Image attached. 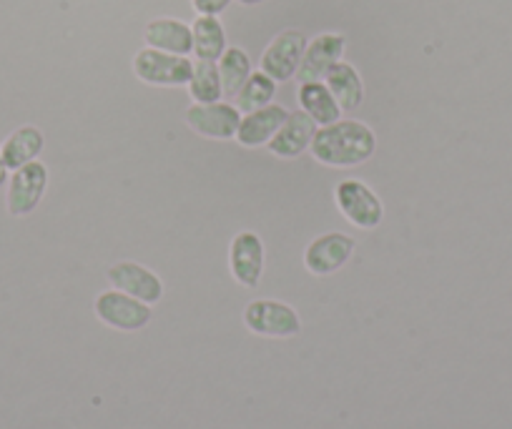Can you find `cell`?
I'll list each match as a JSON object with an SVG mask.
<instances>
[{
  "label": "cell",
  "mask_w": 512,
  "mask_h": 429,
  "mask_svg": "<svg viewBox=\"0 0 512 429\" xmlns=\"http://www.w3.org/2000/svg\"><path fill=\"white\" fill-rule=\"evenodd\" d=\"M309 154L327 169H354L377 154V136L367 123L339 118L332 126L317 128Z\"/></svg>",
  "instance_id": "cell-1"
},
{
  "label": "cell",
  "mask_w": 512,
  "mask_h": 429,
  "mask_svg": "<svg viewBox=\"0 0 512 429\" xmlns=\"http://www.w3.org/2000/svg\"><path fill=\"white\" fill-rule=\"evenodd\" d=\"M244 327L264 339H294L302 334V317L287 302L254 299L244 307Z\"/></svg>",
  "instance_id": "cell-2"
},
{
  "label": "cell",
  "mask_w": 512,
  "mask_h": 429,
  "mask_svg": "<svg viewBox=\"0 0 512 429\" xmlns=\"http://www.w3.org/2000/svg\"><path fill=\"white\" fill-rule=\"evenodd\" d=\"M337 211L352 226L362 231H374L384 221V204L364 181L344 179L334 189Z\"/></svg>",
  "instance_id": "cell-3"
},
{
  "label": "cell",
  "mask_w": 512,
  "mask_h": 429,
  "mask_svg": "<svg viewBox=\"0 0 512 429\" xmlns=\"http://www.w3.org/2000/svg\"><path fill=\"white\" fill-rule=\"evenodd\" d=\"M93 314L101 324L116 332H141L154 319V309L118 289H106L93 302Z\"/></svg>",
  "instance_id": "cell-4"
},
{
  "label": "cell",
  "mask_w": 512,
  "mask_h": 429,
  "mask_svg": "<svg viewBox=\"0 0 512 429\" xmlns=\"http://www.w3.org/2000/svg\"><path fill=\"white\" fill-rule=\"evenodd\" d=\"M134 73L146 86L179 88L189 86L194 63L189 61V56H176V53L156 51V48L146 46L144 51L136 53Z\"/></svg>",
  "instance_id": "cell-5"
},
{
  "label": "cell",
  "mask_w": 512,
  "mask_h": 429,
  "mask_svg": "<svg viewBox=\"0 0 512 429\" xmlns=\"http://www.w3.org/2000/svg\"><path fill=\"white\" fill-rule=\"evenodd\" d=\"M48 181H51V176H48V166L43 161H31L21 169L11 171V179L6 184L8 214L16 216V219L31 216L46 196Z\"/></svg>",
  "instance_id": "cell-6"
},
{
  "label": "cell",
  "mask_w": 512,
  "mask_h": 429,
  "mask_svg": "<svg viewBox=\"0 0 512 429\" xmlns=\"http://www.w3.org/2000/svg\"><path fill=\"white\" fill-rule=\"evenodd\" d=\"M357 241L342 231H327L304 249V269L312 276H332L352 261Z\"/></svg>",
  "instance_id": "cell-7"
},
{
  "label": "cell",
  "mask_w": 512,
  "mask_h": 429,
  "mask_svg": "<svg viewBox=\"0 0 512 429\" xmlns=\"http://www.w3.org/2000/svg\"><path fill=\"white\" fill-rule=\"evenodd\" d=\"M184 121L196 136L209 138V141H231L236 138L241 123V111L231 103H194L186 108Z\"/></svg>",
  "instance_id": "cell-8"
},
{
  "label": "cell",
  "mask_w": 512,
  "mask_h": 429,
  "mask_svg": "<svg viewBox=\"0 0 512 429\" xmlns=\"http://www.w3.org/2000/svg\"><path fill=\"white\" fill-rule=\"evenodd\" d=\"M106 276L113 289L139 299V302L149 304V307H156L164 299L166 286L161 276L151 271L149 266L139 264V261H116L113 266H108Z\"/></svg>",
  "instance_id": "cell-9"
},
{
  "label": "cell",
  "mask_w": 512,
  "mask_h": 429,
  "mask_svg": "<svg viewBox=\"0 0 512 429\" xmlns=\"http://www.w3.org/2000/svg\"><path fill=\"white\" fill-rule=\"evenodd\" d=\"M307 43V36L302 31H297V28L282 31L277 38H272L267 51L262 53V63L259 66L277 83L292 81L299 71L304 51H307Z\"/></svg>",
  "instance_id": "cell-10"
},
{
  "label": "cell",
  "mask_w": 512,
  "mask_h": 429,
  "mask_svg": "<svg viewBox=\"0 0 512 429\" xmlns=\"http://www.w3.org/2000/svg\"><path fill=\"white\" fill-rule=\"evenodd\" d=\"M267 251L262 236L254 231H239L229 244V271L234 281L244 289H254L264 276Z\"/></svg>",
  "instance_id": "cell-11"
},
{
  "label": "cell",
  "mask_w": 512,
  "mask_h": 429,
  "mask_svg": "<svg viewBox=\"0 0 512 429\" xmlns=\"http://www.w3.org/2000/svg\"><path fill=\"white\" fill-rule=\"evenodd\" d=\"M344 48H347V38L342 33H322L314 41H309L302 63H299L297 81H324V76L332 71V66L342 61Z\"/></svg>",
  "instance_id": "cell-12"
},
{
  "label": "cell",
  "mask_w": 512,
  "mask_h": 429,
  "mask_svg": "<svg viewBox=\"0 0 512 429\" xmlns=\"http://www.w3.org/2000/svg\"><path fill=\"white\" fill-rule=\"evenodd\" d=\"M287 118L289 111L284 106H279V103H269V106L259 108V111L244 113L239 123V131H236V141L244 149H264L277 136L279 128L284 126Z\"/></svg>",
  "instance_id": "cell-13"
},
{
  "label": "cell",
  "mask_w": 512,
  "mask_h": 429,
  "mask_svg": "<svg viewBox=\"0 0 512 429\" xmlns=\"http://www.w3.org/2000/svg\"><path fill=\"white\" fill-rule=\"evenodd\" d=\"M317 133V123L307 116V113L299 108V111H289V118L284 121V126L279 128L277 136L269 141V154L277 156V159L294 161L309 151L312 146V138Z\"/></svg>",
  "instance_id": "cell-14"
},
{
  "label": "cell",
  "mask_w": 512,
  "mask_h": 429,
  "mask_svg": "<svg viewBox=\"0 0 512 429\" xmlns=\"http://www.w3.org/2000/svg\"><path fill=\"white\" fill-rule=\"evenodd\" d=\"M144 41L149 48L156 51L176 53V56H189L194 53V36H191V26L176 18H156L146 26Z\"/></svg>",
  "instance_id": "cell-15"
},
{
  "label": "cell",
  "mask_w": 512,
  "mask_h": 429,
  "mask_svg": "<svg viewBox=\"0 0 512 429\" xmlns=\"http://www.w3.org/2000/svg\"><path fill=\"white\" fill-rule=\"evenodd\" d=\"M46 149V136L38 126H21L0 143V154L8 171H16L21 166L38 161V156Z\"/></svg>",
  "instance_id": "cell-16"
},
{
  "label": "cell",
  "mask_w": 512,
  "mask_h": 429,
  "mask_svg": "<svg viewBox=\"0 0 512 429\" xmlns=\"http://www.w3.org/2000/svg\"><path fill=\"white\" fill-rule=\"evenodd\" d=\"M297 101L302 106V111L312 118L317 126H332L342 118V108H339L337 98L332 96V91L327 88L324 81H309L299 83Z\"/></svg>",
  "instance_id": "cell-17"
},
{
  "label": "cell",
  "mask_w": 512,
  "mask_h": 429,
  "mask_svg": "<svg viewBox=\"0 0 512 429\" xmlns=\"http://www.w3.org/2000/svg\"><path fill=\"white\" fill-rule=\"evenodd\" d=\"M324 83L332 91V96L337 98L342 111H354L364 103V81L357 68L349 66V63L339 61L337 66H332V71L324 76Z\"/></svg>",
  "instance_id": "cell-18"
},
{
  "label": "cell",
  "mask_w": 512,
  "mask_h": 429,
  "mask_svg": "<svg viewBox=\"0 0 512 429\" xmlns=\"http://www.w3.org/2000/svg\"><path fill=\"white\" fill-rule=\"evenodd\" d=\"M194 53L199 61H219L226 51V31L219 16H199L191 23Z\"/></svg>",
  "instance_id": "cell-19"
},
{
  "label": "cell",
  "mask_w": 512,
  "mask_h": 429,
  "mask_svg": "<svg viewBox=\"0 0 512 429\" xmlns=\"http://www.w3.org/2000/svg\"><path fill=\"white\" fill-rule=\"evenodd\" d=\"M277 96V81L269 78L264 71H256L246 78V83L241 86V91L236 93V108L241 113H251L259 111V108L269 106Z\"/></svg>",
  "instance_id": "cell-20"
},
{
  "label": "cell",
  "mask_w": 512,
  "mask_h": 429,
  "mask_svg": "<svg viewBox=\"0 0 512 429\" xmlns=\"http://www.w3.org/2000/svg\"><path fill=\"white\" fill-rule=\"evenodd\" d=\"M189 96L194 103H216L224 96V86H221L219 66L214 61H196L194 73L189 81Z\"/></svg>",
  "instance_id": "cell-21"
},
{
  "label": "cell",
  "mask_w": 512,
  "mask_h": 429,
  "mask_svg": "<svg viewBox=\"0 0 512 429\" xmlns=\"http://www.w3.org/2000/svg\"><path fill=\"white\" fill-rule=\"evenodd\" d=\"M221 76V86H224V96H236L246 78L251 76V58L246 56L244 48H226L224 56L216 61Z\"/></svg>",
  "instance_id": "cell-22"
},
{
  "label": "cell",
  "mask_w": 512,
  "mask_h": 429,
  "mask_svg": "<svg viewBox=\"0 0 512 429\" xmlns=\"http://www.w3.org/2000/svg\"><path fill=\"white\" fill-rule=\"evenodd\" d=\"M199 16H219L231 6V0H191Z\"/></svg>",
  "instance_id": "cell-23"
},
{
  "label": "cell",
  "mask_w": 512,
  "mask_h": 429,
  "mask_svg": "<svg viewBox=\"0 0 512 429\" xmlns=\"http://www.w3.org/2000/svg\"><path fill=\"white\" fill-rule=\"evenodd\" d=\"M8 184V169L6 164H3V154H0V186Z\"/></svg>",
  "instance_id": "cell-24"
},
{
  "label": "cell",
  "mask_w": 512,
  "mask_h": 429,
  "mask_svg": "<svg viewBox=\"0 0 512 429\" xmlns=\"http://www.w3.org/2000/svg\"><path fill=\"white\" fill-rule=\"evenodd\" d=\"M241 6H259V3H264V0H239Z\"/></svg>",
  "instance_id": "cell-25"
}]
</instances>
